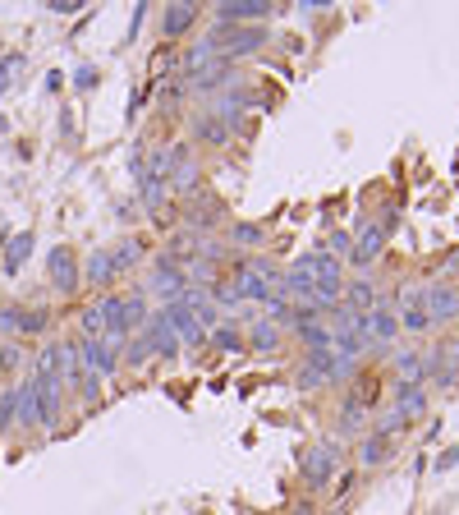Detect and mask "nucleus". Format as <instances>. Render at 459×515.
Returning <instances> with one entry per match:
<instances>
[{
	"label": "nucleus",
	"instance_id": "f257e3e1",
	"mask_svg": "<svg viewBox=\"0 0 459 515\" xmlns=\"http://www.w3.org/2000/svg\"><path fill=\"white\" fill-rule=\"evenodd\" d=\"M97 304H101V313H106V332H111V336H138L143 322L152 318V304H147L143 290H133V294L106 290Z\"/></svg>",
	"mask_w": 459,
	"mask_h": 515
},
{
	"label": "nucleus",
	"instance_id": "f03ea898",
	"mask_svg": "<svg viewBox=\"0 0 459 515\" xmlns=\"http://www.w3.org/2000/svg\"><path fill=\"white\" fill-rule=\"evenodd\" d=\"M33 382H37V428L56 432L60 428V410H65V382L56 373H42V368H33Z\"/></svg>",
	"mask_w": 459,
	"mask_h": 515
},
{
	"label": "nucleus",
	"instance_id": "7ed1b4c3",
	"mask_svg": "<svg viewBox=\"0 0 459 515\" xmlns=\"http://www.w3.org/2000/svg\"><path fill=\"white\" fill-rule=\"evenodd\" d=\"M211 42H216V56L234 65L239 56H253V51L266 46V28H262V23H244V28H221V33H211Z\"/></svg>",
	"mask_w": 459,
	"mask_h": 515
},
{
	"label": "nucleus",
	"instance_id": "20e7f679",
	"mask_svg": "<svg viewBox=\"0 0 459 515\" xmlns=\"http://www.w3.org/2000/svg\"><path fill=\"white\" fill-rule=\"evenodd\" d=\"M46 277L51 286H56V294H78V286H83V262H78V253L69 249V244H56V249L46 253Z\"/></svg>",
	"mask_w": 459,
	"mask_h": 515
},
{
	"label": "nucleus",
	"instance_id": "39448f33",
	"mask_svg": "<svg viewBox=\"0 0 459 515\" xmlns=\"http://www.w3.org/2000/svg\"><path fill=\"white\" fill-rule=\"evenodd\" d=\"M386 239H391V216H372V221H363L359 235H354V249H349V262H354V267H372L376 258H382Z\"/></svg>",
	"mask_w": 459,
	"mask_h": 515
},
{
	"label": "nucleus",
	"instance_id": "423d86ee",
	"mask_svg": "<svg viewBox=\"0 0 459 515\" xmlns=\"http://www.w3.org/2000/svg\"><path fill=\"white\" fill-rule=\"evenodd\" d=\"M170 180L166 189H175V194H198V180H202V166H198V152L188 148V143H170Z\"/></svg>",
	"mask_w": 459,
	"mask_h": 515
},
{
	"label": "nucleus",
	"instance_id": "0eeeda50",
	"mask_svg": "<svg viewBox=\"0 0 459 515\" xmlns=\"http://www.w3.org/2000/svg\"><path fill=\"white\" fill-rule=\"evenodd\" d=\"M184 267L170 258V253H161L156 262H152V272H147V300H152V294H161V300H179V294H184Z\"/></svg>",
	"mask_w": 459,
	"mask_h": 515
},
{
	"label": "nucleus",
	"instance_id": "6e6552de",
	"mask_svg": "<svg viewBox=\"0 0 459 515\" xmlns=\"http://www.w3.org/2000/svg\"><path fill=\"white\" fill-rule=\"evenodd\" d=\"M211 14H216L221 28H244V23H262L272 14V0H221Z\"/></svg>",
	"mask_w": 459,
	"mask_h": 515
},
{
	"label": "nucleus",
	"instance_id": "1a4fd4ad",
	"mask_svg": "<svg viewBox=\"0 0 459 515\" xmlns=\"http://www.w3.org/2000/svg\"><path fill=\"white\" fill-rule=\"evenodd\" d=\"M234 65L230 60H221V56H216V60H207L202 69H194V74H184V88L188 93H207V97H216V93H226L230 84H234Z\"/></svg>",
	"mask_w": 459,
	"mask_h": 515
},
{
	"label": "nucleus",
	"instance_id": "9d476101",
	"mask_svg": "<svg viewBox=\"0 0 459 515\" xmlns=\"http://www.w3.org/2000/svg\"><path fill=\"white\" fill-rule=\"evenodd\" d=\"M359 336H363L368 345H376V350H386V345H395V336H400V318H395L386 304L372 309V313L359 318Z\"/></svg>",
	"mask_w": 459,
	"mask_h": 515
},
{
	"label": "nucleus",
	"instance_id": "9b49d317",
	"mask_svg": "<svg viewBox=\"0 0 459 515\" xmlns=\"http://www.w3.org/2000/svg\"><path fill=\"white\" fill-rule=\"evenodd\" d=\"M138 336L147 341L152 359H175V355H179V336H175V327L166 322V313H161V309L143 322V332H138Z\"/></svg>",
	"mask_w": 459,
	"mask_h": 515
},
{
	"label": "nucleus",
	"instance_id": "f8f14e48",
	"mask_svg": "<svg viewBox=\"0 0 459 515\" xmlns=\"http://www.w3.org/2000/svg\"><path fill=\"white\" fill-rule=\"evenodd\" d=\"M336 465H340V447H336V442H317L313 451H304V479H308L313 487L331 483V479H336Z\"/></svg>",
	"mask_w": 459,
	"mask_h": 515
},
{
	"label": "nucleus",
	"instance_id": "ddd939ff",
	"mask_svg": "<svg viewBox=\"0 0 459 515\" xmlns=\"http://www.w3.org/2000/svg\"><path fill=\"white\" fill-rule=\"evenodd\" d=\"M226 281L234 286V294H239V304H244V300H253V304H266V300H272V294H276L272 286H266V281H262V277L253 272L249 262H234Z\"/></svg>",
	"mask_w": 459,
	"mask_h": 515
},
{
	"label": "nucleus",
	"instance_id": "4468645a",
	"mask_svg": "<svg viewBox=\"0 0 459 515\" xmlns=\"http://www.w3.org/2000/svg\"><path fill=\"white\" fill-rule=\"evenodd\" d=\"M244 111H249V93L239 88V84H230L226 93H216V101H211V116L221 120L230 133L239 129V120H244Z\"/></svg>",
	"mask_w": 459,
	"mask_h": 515
},
{
	"label": "nucleus",
	"instance_id": "2eb2a0df",
	"mask_svg": "<svg viewBox=\"0 0 459 515\" xmlns=\"http://www.w3.org/2000/svg\"><path fill=\"white\" fill-rule=\"evenodd\" d=\"M161 313H166V322H170V327H175L179 345H207V332L198 327V318L188 313V309H184L179 300H166V309H161Z\"/></svg>",
	"mask_w": 459,
	"mask_h": 515
},
{
	"label": "nucleus",
	"instance_id": "dca6fc26",
	"mask_svg": "<svg viewBox=\"0 0 459 515\" xmlns=\"http://www.w3.org/2000/svg\"><path fill=\"white\" fill-rule=\"evenodd\" d=\"M198 14H202V10L194 5V0H179V5H166V14H161V37H166V42L184 37V33L198 23Z\"/></svg>",
	"mask_w": 459,
	"mask_h": 515
},
{
	"label": "nucleus",
	"instance_id": "f3484780",
	"mask_svg": "<svg viewBox=\"0 0 459 515\" xmlns=\"http://www.w3.org/2000/svg\"><path fill=\"white\" fill-rule=\"evenodd\" d=\"M391 396H395L391 410H400L409 423L427 414V387H423V382H395V387H391Z\"/></svg>",
	"mask_w": 459,
	"mask_h": 515
},
{
	"label": "nucleus",
	"instance_id": "a211bd4d",
	"mask_svg": "<svg viewBox=\"0 0 459 515\" xmlns=\"http://www.w3.org/2000/svg\"><path fill=\"white\" fill-rule=\"evenodd\" d=\"M299 262L308 267L313 286H340V281H344V267H340V258H331L327 249H317V253H304Z\"/></svg>",
	"mask_w": 459,
	"mask_h": 515
},
{
	"label": "nucleus",
	"instance_id": "6ab92c4d",
	"mask_svg": "<svg viewBox=\"0 0 459 515\" xmlns=\"http://www.w3.org/2000/svg\"><path fill=\"white\" fill-rule=\"evenodd\" d=\"M106 253H111V272H115V281H120V277H129L133 267L147 258V244H143L138 235H129V239L115 244V249H106Z\"/></svg>",
	"mask_w": 459,
	"mask_h": 515
},
{
	"label": "nucleus",
	"instance_id": "aec40b11",
	"mask_svg": "<svg viewBox=\"0 0 459 515\" xmlns=\"http://www.w3.org/2000/svg\"><path fill=\"white\" fill-rule=\"evenodd\" d=\"M427 318H431V322L459 318V286H431V290H427Z\"/></svg>",
	"mask_w": 459,
	"mask_h": 515
},
{
	"label": "nucleus",
	"instance_id": "412c9836",
	"mask_svg": "<svg viewBox=\"0 0 459 515\" xmlns=\"http://www.w3.org/2000/svg\"><path fill=\"white\" fill-rule=\"evenodd\" d=\"M56 377L65 387H78L83 377V359H78V341H56Z\"/></svg>",
	"mask_w": 459,
	"mask_h": 515
},
{
	"label": "nucleus",
	"instance_id": "4be33fe9",
	"mask_svg": "<svg viewBox=\"0 0 459 515\" xmlns=\"http://www.w3.org/2000/svg\"><path fill=\"white\" fill-rule=\"evenodd\" d=\"M188 133H194L198 143H207V148H226V143H230V129H226L221 120H216L211 111H202V116L188 120Z\"/></svg>",
	"mask_w": 459,
	"mask_h": 515
},
{
	"label": "nucleus",
	"instance_id": "5701e85b",
	"mask_svg": "<svg viewBox=\"0 0 459 515\" xmlns=\"http://www.w3.org/2000/svg\"><path fill=\"white\" fill-rule=\"evenodd\" d=\"M340 304H344L349 313L363 318V313H372V309H382L386 300H376V286H372V281H349V290H344Z\"/></svg>",
	"mask_w": 459,
	"mask_h": 515
},
{
	"label": "nucleus",
	"instance_id": "b1692460",
	"mask_svg": "<svg viewBox=\"0 0 459 515\" xmlns=\"http://www.w3.org/2000/svg\"><path fill=\"white\" fill-rule=\"evenodd\" d=\"M244 350H257V355H272V350H281V327L276 322L257 318L253 327L244 332Z\"/></svg>",
	"mask_w": 459,
	"mask_h": 515
},
{
	"label": "nucleus",
	"instance_id": "393cba45",
	"mask_svg": "<svg viewBox=\"0 0 459 515\" xmlns=\"http://www.w3.org/2000/svg\"><path fill=\"white\" fill-rule=\"evenodd\" d=\"M83 281H88V286H97V290L115 286V272H111V253H106V249L88 253V258H83Z\"/></svg>",
	"mask_w": 459,
	"mask_h": 515
},
{
	"label": "nucleus",
	"instance_id": "a878e982",
	"mask_svg": "<svg viewBox=\"0 0 459 515\" xmlns=\"http://www.w3.org/2000/svg\"><path fill=\"white\" fill-rule=\"evenodd\" d=\"M391 438H382V432H368V438L359 442V465L363 470H376V465H382V460H391Z\"/></svg>",
	"mask_w": 459,
	"mask_h": 515
},
{
	"label": "nucleus",
	"instance_id": "bb28decb",
	"mask_svg": "<svg viewBox=\"0 0 459 515\" xmlns=\"http://www.w3.org/2000/svg\"><path fill=\"white\" fill-rule=\"evenodd\" d=\"M327 382H331L327 359H321V355H308V359L299 364V387H304V391H317V387H327Z\"/></svg>",
	"mask_w": 459,
	"mask_h": 515
},
{
	"label": "nucleus",
	"instance_id": "cd10ccee",
	"mask_svg": "<svg viewBox=\"0 0 459 515\" xmlns=\"http://www.w3.org/2000/svg\"><path fill=\"white\" fill-rule=\"evenodd\" d=\"M28 258H33V230H19L10 239V249H5V272H19Z\"/></svg>",
	"mask_w": 459,
	"mask_h": 515
},
{
	"label": "nucleus",
	"instance_id": "c85d7f7f",
	"mask_svg": "<svg viewBox=\"0 0 459 515\" xmlns=\"http://www.w3.org/2000/svg\"><path fill=\"white\" fill-rule=\"evenodd\" d=\"M207 341L221 350V355H239V350H244V332L234 327V322H226V327H211L207 332Z\"/></svg>",
	"mask_w": 459,
	"mask_h": 515
},
{
	"label": "nucleus",
	"instance_id": "c756f323",
	"mask_svg": "<svg viewBox=\"0 0 459 515\" xmlns=\"http://www.w3.org/2000/svg\"><path fill=\"white\" fill-rule=\"evenodd\" d=\"M51 327V313L46 309H19V327H14V336H42Z\"/></svg>",
	"mask_w": 459,
	"mask_h": 515
},
{
	"label": "nucleus",
	"instance_id": "7c9ffc66",
	"mask_svg": "<svg viewBox=\"0 0 459 515\" xmlns=\"http://www.w3.org/2000/svg\"><path fill=\"white\" fill-rule=\"evenodd\" d=\"M78 327H83V341H101V336H106V313H101V304H83V313H78Z\"/></svg>",
	"mask_w": 459,
	"mask_h": 515
},
{
	"label": "nucleus",
	"instance_id": "2f4dec72",
	"mask_svg": "<svg viewBox=\"0 0 459 515\" xmlns=\"http://www.w3.org/2000/svg\"><path fill=\"white\" fill-rule=\"evenodd\" d=\"M143 189H138V198H143V207L152 212V216H161V212H166V184H161V180H138Z\"/></svg>",
	"mask_w": 459,
	"mask_h": 515
},
{
	"label": "nucleus",
	"instance_id": "473e14b6",
	"mask_svg": "<svg viewBox=\"0 0 459 515\" xmlns=\"http://www.w3.org/2000/svg\"><path fill=\"white\" fill-rule=\"evenodd\" d=\"M395 304H400V313H404V309H427V290H423L418 281H404V286L395 290Z\"/></svg>",
	"mask_w": 459,
	"mask_h": 515
},
{
	"label": "nucleus",
	"instance_id": "72a5a7b5",
	"mask_svg": "<svg viewBox=\"0 0 459 515\" xmlns=\"http://www.w3.org/2000/svg\"><path fill=\"white\" fill-rule=\"evenodd\" d=\"M363 423H368V414H363V400H354V396H349V400L340 405V428H344V432H363Z\"/></svg>",
	"mask_w": 459,
	"mask_h": 515
},
{
	"label": "nucleus",
	"instance_id": "f704fd0d",
	"mask_svg": "<svg viewBox=\"0 0 459 515\" xmlns=\"http://www.w3.org/2000/svg\"><path fill=\"white\" fill-rule=\"evenodd\" d=\"M23 69H28V56H23V51L0 60V93H10L14 88V74H23Z\"/></svg>",
	"mask_w": 459,
	"mask_h": 515
},
{
	"label": "nucleus",
	"instance_id": "c9c22d12",
	"mask_svg": "<svg viewBox=\"0 0 459 515\" xmlns=\"http://www.w3.org/2000/svg\"><path fill=\"white\" fill-rule=\"evenodd\" d=\"M395 318H400V332H414V336H423V332L431 327L427 309H404V313H395Z\"/></svg>",
	"mask_w": 459,
	"mask_h": 515
},
{
	"label": "nucleus",
	"instance_id": "e433bc0d",
	"mask_svg": "<svg viewBox=\"0 0 459 515\" xmlns=\"http://www.w3.org/2000/svg\"><path fill=\"white\" fill-rule=\"evenodd\" d=\"M19 423V405H14V387H5L0 391V438Z\"/></svg>",
	"mask_w": 459,
	"mask_h": 515
},
{
	"label": "nucleus",
	"instance_id": "4c0bfd02",
	"mask_svg": "<svg viewBox=\"0 0 459 515\" xmlns=\"http://www.w3.org/2000/svg\"><path fill=\"white\" fill-rule=\"evenodd\" d=\"M23 359H28V355H23V345H0V377H5V373H19L23 368Z\"/></svg>",
	"mask_w": 459,
	"mask_h": 515
},
{
	"label": "nucleus",
	"instance_id": "58836bf2",
	"mask_svg": "<svg viewBox=\"0 0 459 515\" xmlns=\"http://www.w3.org/2000/svg\"><path fill=\"white\" fill-rule=\"evenodd\" d=\"M404 428H409V419H404L400 410H386L382 419H376V432H382V438H400Z\"/></svg>",
	"mask_w": 459,
	"mask_h": 515
},
{
	"label": "nucleus",
	"instance_id": "ea45409f",
	"mask_svg": "<svg viewBox=\"0 0 459 515\" xmlns=\"http://www.w3.org/2000/svg\"><path fill=\"white\" fill-rule=\"evenodd\" d=\"M124 359H129V368H138V364H147V359H152V350H147V341H143V336H129V341H124Z\"/></svg>",
	"mask_w": 459,
	"mask_h": 515
},
{
	"label": "nucleus",
	"instance_id": "a19ab883",
	"mask_svg": "<svg viewBox=\"0 0 459 515\" xmlns=\"http://www.w3.org/2000/svg\"><path fill=\"white\" fill-rule=\"evenodd\" d=\"M207 294H211V304H216V309H239V294H234L230 281H216Z\"/></svg>",
	"mask_w": 459,
	"mask_h": 515
},
{
	"label": "nucleus",
	"instance_id": "79ce46f5",
	"mask_svg": "<svg viewBox=\"0 0 459 515\" xmlns=\"http://www.w3.org/2000/svg\"><path fill=\"white\" fill-rule=\"evenodd\" d=\"M97 84H101V69H97V65H78V69H74V88H78V93H92Z\"/></svg>",
	"mask_w": 459,
	"mask_h": 515
},
{
	"label": "nucleus",
	"instance_id": "37998d69",
	"mask_svg": "<svg viewBox=\"0 0 459 515\" xmlns=\"http://www.w3.org/2000/svg\"><path fill=\"white\" fill-rule=\"evenodd\" d=\"M266 235L257 226H230V244H262Z\"/></svg>",
	"mask_w": 459,
	"mask_h": 515
},
{
	"label": "nucleus",
	"instance_id": "c03bdc74",
	"mask_svg": "<svg viewBox=\"0 0 459 515\" xmlns=\"http://www.w3.org/2000/svg\"><path fill=\"white\" fill-rule=\"evenodd\" d=\"M19 327V304H0V336H10Z\"/></svg>",
	"mask_w": 459,
	"mask_h": 515
},
{
	"label": "nucleus",
	"instance_id": "a18cd8bd",
	"mask_svg": "<svg viewBox=\"0 0 459 515\" xmlns=\"http://www.w3.org/2000/svg\"><path fill=\"white\" fill-rule=\"evenodd\" d=\"M349 249H354V239H349V230H336V235H331V249H327V253H331V258H340V253H349Z\"/></svg>",
	"mask_w": 459,
	"mask_h": 515
},
{
	"label": "nucleus",
	"instance_id": "49530a36",
	"mask_svg": "<svg viewBox=\"0 0 459 515\" xmlns=\"http://www.w3.org/2000/svg\"><path fill=\"white\" fill-rule=\"evenodd\" d=\"M46 10L51 14H78V10H83V0H51Z\"/></svg>",
	"mask_w": 459,
	"mask_h": 515
},
{
	"label": "nucleus",
	"instance_id": "de8ad7c7",
	"mask_svg": "<svg viewBox=\"0 0 459 515\" xmlns=\"http://www.w3.org/2000/svg\"><path fill=\"white\" fill-rule=\"evenodd\" d=\"M299 10H304V14H327L331 0H299Z\"/></svg>",
	"mask_w": 459,
	"mask_h": 515
},
{
	"label": "nucleus",
	"instance_id": "09e8293b",
	"mask_svg": "<svg viewBox=\"0 0 459 515\" xmlns=\"http://www.w3.org/2000/svg\"><path fill=\"white\" fill-rule=\"evenodd\" d=\"M354 483H359L354 474H340V487H336V502H340V506H344V493H349V487H354Z\"/></svg>",
	"mask_w": 459,
	"mask_h": 515
},
{
	"label": "nucleus",
	"instance_id": "8fccbe9b",
	"mask_svg": "<svg viewBox=\"0 0 459 515\" xmlns=\"http://www.w3.org/2000/svg\"><path fill=\"white\" fill-rule=\"evenodd\" d=\"M450 465H459V447H455V451H446V455L437 460V470H450Z\"/></svg>",
	"mask_w": 459,
	"mask_h": 515
},
{
	"label": "nucleus",
	"instance_id": "3c124183",
	"mask_svg": "<svg viewBox=\"0 0 459 515\" xmlns=\"http://www.w3.org/2000/svg\"><path fill=\"white\" fill-rule=\"evenodd\" d=\"M285 515H317V511H313V502H299V506H289Z\"/></svg>",
	"mask_w": 459,
	"mask_h": 515
},
{
	"label": "nucleus",
	"instance_id": "603ef678",
	"mask_svg": "<svg viewBox=\"0 0 459 515\" xmlns=\"http://www.w3.org/2000/svg\"><path fill=\"white\" fill-rule=\"evenodd\" d=\"M331 515H344V506H336V511H331Z\"/></svg>",
	"mask_w": 459,
	"mask_h": 515
}]
</instances>
